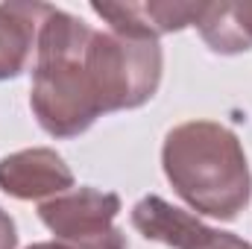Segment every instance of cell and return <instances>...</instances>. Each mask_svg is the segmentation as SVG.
Instances as JSON below:
<instances>
[{
	"label": "cell",
	"mask_w": 252,
	"mask_h": 249,
	"mask_svg": "<svg viewBox=\"0 0 252 249\" xmlns=\"http://www.w3.org/2000/svg\"><path fill=\"white\" fill-rule=\"evenodd\" d=\"M170 187L196 214L235 220L252 199V173L241 138L214 121L173 126L161 147Z\"/></svg>",
	"instance_id": "6da1fadb"
},
{
	"label": "cell",
	"mask_w": 252,
	"mask_h": 249,
	"mask_svg": "<svg viewBox=\"0 0 252 249\" xmlns=\"http://www.w3.org/2000/svg\"><path fill=\"white\" fill-rule=\"evenodd\" d=\"M91 35L94 30L82 18L56 6L38 30L30 106L50 138H76L103 115L85 64Z\"/></svg>",
	"instance_id": "7a4b0ae2"
},
{
	"label": "cell",
	"mask_w": 252,
	"mask_h": 249,
	"mask_svg": "<svg viewBox=\"0 0 252 249\" xmlns=\"http://www.w3.org/2000/svg\"><path fill=\"white\" fill-rule=\"evenodd\" d=\"M85 64L100 100L103 115L138 109L150 103L161 85L164 53L161 44L153 38H132L121 32H100L94 30Z\"/></svg>",
	"instance_id": "3957f363"
},
{
	"label": "cell",
	"mask_w": 252,
	"mask_h": 249,
	"mask_svg": "<svg viewBox=\"0 0 252 249\" xmlns=\"http://www.w3.org/2000/svg\"><path fill=\"white\" fill-rule=\"evenodd\" d=\"M118 214L121 196L97 187H73L38 205V217L56 241L79 249H129L126 235L115 229Z\"/></svg>",
	"instance_id": "277c9868"
},
{
	"label": "cell",
	"mask_w": 252,
	"mask_h": 249,
	"mask_svg": "<svg viewBox=\"0 0 252 249\" xmlns=\"http://www.w3.org/2000/svg\"><path fill=\"white\" fill-rule=\"evenodd\" d=\"M0 190L24 202H47L73 190V170L50 147L18 150L0 158Z\"/></svg>",
	"instance_id": "5b68a950"
},
{
	"label": "cell",
	"mask_w": 252,
	"mask_h": 249,
	"mask_svg": "<svg viewBox=\"0 0 252 249\" xmlns=\"http://www.w3.org/2000/svg\"><path fill=\"white\" fill-rule=\"evenodd\" d=\"M205 3H182V0H147V3H91V12L109 21L112 32L132 38H153L167 32H179L196 27Z\"/></svg>",
	"instance_id": "8992f818"
},
{
	"label": "cell",
	"mask_w": 252,
	"mask_h": 249,
	"mask_svg": "<svg viewBox=\"0 0 252 249\" xmlns=\"http://www.w3.org/2000/svg\"><path fill=\"white\" fill-rule=\"evenodd\" d=\"M50 9L47 3H0V82L21 76L35 62L38 30Z\"/></svg>",
	"instance_id": "52a82bcc"
},
{
	"label": "cell",
	"mask_w": 252,
	"mask_h": 249,
	"mask_svg": "<svg viewBox=\"0 0 252 249\" xmlns=\"http://www.w3.org/2000/svg\"><path fill=\"white\" fill-rule=\"evenodd\" d=\"M132 226L147 238V241H156V244H164V247L173 249H185L202 232V220L190 211H182L176 205H170L167 199L150 193L144 199L135 202L132 208Z\"/></svg>",
	"instance_id": "ba28073f"
},
{
	"label": "cell",
	"mask_w": 252,
	"mask_h": 249,
	"mask_svg": "<svg viewBox=\"0 0 252 249\" xmlns=\"http://www.w3.org/2000/svg\"><path fill=\"white\" fill-rule=\"evenodd\" d=\"M202 41L223 56L252 50V0L244 3H205L196 21Z\"/></svg>",
	"instance_id": "9c48e42d"
},
{
	"label": "cell",
	"mask_w": 252,
	"mask_h": 249,
	"mask_svg": "<svg viewBox=\"0 0 252 249\" xmlns=\"http://www.w3.org/2000/svg\"><path fill=\"white\" fill-rule=\"evenodd\" d=\"M185 249H252V247L247 241H241L238 235H232V232H220V229L202 226V232Z\"/></svg>",
	"instance_id": "30bf717a"
},
{
	"label": "cell",
	"mask_w": 252,
	"mask_h": 249,
	"mask_svg": "<svg viewBox=\"0 0 252 249\" xmlns=\"http://www.w3.org/2000/svg\"><path fill=\"white\" fill-rule=\"evenodd\" d=\"M18 247V229L15 220L9 217V211L0 208V249H15Z\"/></svg>",
	"instance_id": "8fae6325"
},
{
	"label": "cell",
	"mask_w": 252,
	"mask_h": 249,
	"mask_svg": "<svg viewBox=\"0 0 252 249\" xmlns=\"http://www.w3.org/2000/svg\"><path fill=\"white\" fill-rule=\"evenodd\" d=\"M27 249H79V247H73V244H64V241H41V244H32V247H27Z\"/></svg>",
	"instance_id": "7c38bea8"
}]
</instances>
